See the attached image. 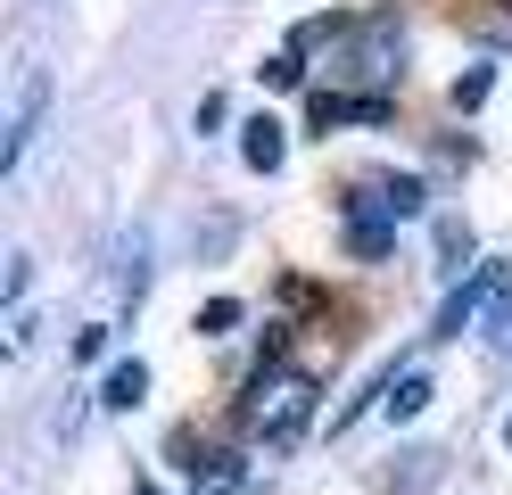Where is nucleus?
I'll return each mask as SVG.
<instances>
[{
	"mask_svg": "<svg viewBox=\"0 0 512 495\" xmlns=\"http://www.w3.org/2000/svg\"><path fill=\"white\" fill-rule=\"evenodd\" d=\"M314 372H298V363H256V380L240 396V429L256 446H273V454H290L306 438V421H314Z\"/></svg>",
	"mask_w": 512,
	"mask_h": 495,
	"instance_id": "nucleus-1",
	"label": "nucleus"
},
{
	"mask_svg": "<svg viewBox=\"0 0 512 495\" xmlns=\"http://www.w3.org/2000/svg\"><path fill=\"white\" fill-rule=\"evenodd\" d=\"M42 108H50V66H17V99H9V132H0V174H17L25 149L42 132Z\"/></svg>",
	"mask_w": 512,
	"mask_h": 495,
	"instance_id": "nucleus-2",
	"label": "nucleus"
},
{
	"mask_svg": "<svg viewBox=\"0 0 512 495\" xmlns=\"http://www.w3.org/2000/svg\"><path fill=\"white\" fill-rule=\"evenodd\" d=\"M422 182H413V174H389V182H356V190H347V223H380V231H397L405 215H422Z\"/></svg>",
	"mask_w": 512,
	"mask_h": 495,
	"instance_id": "nucleus-3",
	"label": "nucleus"
},
{
	"mask_svg": "<svg viewBox=\"0 0 512 495\" xmlns=\"http://www.w3.org/2000/svg\"><path fill=\"white\" fill-rule=\"evenodd\" d=\"M496 289H504V264H471L463 289H446V306H438V339H463L471 322H488Z\"/></svg>",
	"mask_w": 512,
	"mask_h": 495,
	"instance_id": "nucleus-4",
	"label": "nucleus"
},
{
	"mask_svg": "<svg viewBox=\"0 0 512 495\" xmlns=\"http://www.w3.org/2000/svg\"><path fill=\"white\" fill-rule=\"evenodd\" d=\"M306 116H314V132H331V124H389L397 108H389V91H364V99L314 91V99H306Z\"/></svg>",
	"mask_w": 512,
	"mask_h": 495,
	"instance_id": "nucleus-5",
	"label": "nucleus"
},
{
	"mask_svg": "<svg viewBox=\"0 0 512 495\" xmlns=\"http://www.w3.org/2000/svg\"><path fill=\"white\" fill-rule=\"evenodd\" d=\"M240 479H248V462L223 454V446H207L199 462H190V495H240Z\"/></svg>",
	"mask_w": 512,
	"mask_h": 495,
	"instance_id": "nucleus-6",
	"label": "nucleus"
},
{
	"mask_svg": "<svg viewBox=\"0 0 512 495\" xmlns=\"http://www.w3.org/2000/svg\"><path fill=\"white\" fill-rule=\"evenodd\" d=\"M240 157L256 165V174H273V165L290 157V141H281V124H273V116H248V124H240Z\"/></svg>",
	"mask_w": 512,
	"mask_h": 495,
	"instance_id": "nucleus-7",
	"label": "nucleus"
},
{
	"mask_svg": "<svg viewBox=\"0 0 512 495\" xmlns=\"http://www.w3.org/2000/svg\"><path fill=\"white\" fill-rule=\"evenodd\" d=\"M141 396H149V363H116V372L100 380V405H108V413H133Z\"/></svg>",
	"mask_w": 512,
	"mask_h": 495,
	"instance_id": "nucleus-8",
	"label": "nucleus"
},
{
	"mask_svg": "<svg viewBox=\"0 0 512 495\" xmlns=\"http://www.w3.org/2000/svg\"><path fill=\"white\" fill-rule=\"evenodd\" d=\"M380 405H389V421H413V413L430 405V372H397V380H389V396H380Z\"/></svg>",
	"mask_w": 512,
	"mask_h": 495,
	"instance_id": "nucleus-9",
	"label": "nucleus"
},
{
	"mask_svg": "<svg viewBox=\"0 0 512 495\" xmlns=\"http://www.w3.org/2000/svg\"><path fill=\"white\" fill-rule=\"evenodd\" d=\"M488 83H496V75H488V66H463V75H455V108L471 116V108H479V99H488Z\"/></svg>",
	"mask_w": 512,
	"mask_h": 495,
	"instance_id": "nucleus-10",
	"label": "nucleus"
},
{
	"mask_svg": "<svg viewBox=\"0 0 512 495\" xmlns=\"http://www.w3.org/2000/svg\"><path fill=\"white\" fill-rule=\"evenodd\" d=\"M232 322H240V297H207V314H199V330H207V339H223Z\"/></svg>",
	"mask_w": 512,
	"mask_h": 495,
	"instance_id": "nucleus-11",
	"label": "nucleus"
},
{
	"mask_svg": "<svg viewBox=\"0 0 512 495\" xmlns=\"http://www.w3.org/2000/svg\"><path fill=\"white\" fill-rule=\"evenodd\" d=\"M256 75H265V83H273V91H290V83H298V75H306V66H298V58H290V50H281V58H265V66H256Z\"/></svg>",
	"mask_w": 512,
	"mask_h": 495,
	"instance_id": "nucleus-12",
	"label": "nucleus"
},
{
	"mask_svg": "<svg viewBox=\"0 0 512 495\" xmlns=\"http://www.w3.org/2000/svg\"><path fill=\"white\" fill-rule=\"evenodd\" d=\"M488 330H496V339L512 330V264H504V289H496V306H488Z\"/></svg>",
	"mask_w": 512,
	"mask_h": 495,
	"instance_id": "nucleus-13",
	"label": "nucleus"
},
{
	"mask_svg": "<svg viewBox=\"0 0 512 495\" xmlns=\"http://www.w3.org/2000/svg\"><path fill=\"white\" fill-rule=\"evenodd\" d=\"M25 281H34V256H9V306H25Z\"/></svg>",
	"mask_w": 512,
	"mask_h": 495,
	"instance_id": "nucleus-14",
	"label": "nucleus"
},
{
	"mask_svg": "<svg viewBox=\"0 0 512 495\" xmlns=\"http://www.w3.org/2000/svg\"><path fill=\"white\" fill-rule=\"evenodd\" d=\"M133 495H166V487H133Z\"/></svg>",
	"mask_w": 512,
	"mask_h": 495,
	"instance_id": "nucleus-15",
	"label": "nucleus"
},
{
	"mask_svg": "<svg viewBox=\"0 0 512 495\" xmlns=\"http://www.w3.org/2000/svg\"><path fill=\"white\" fill-rule=\"evenodd\" d=\"M504 446H512V413H504Z\"/></svg>",
	"mask_w": 512,
	"mask_h": 495,
	"instance_id": "nucleus-16",
	"label": "nucleus"
}]
</instances>
